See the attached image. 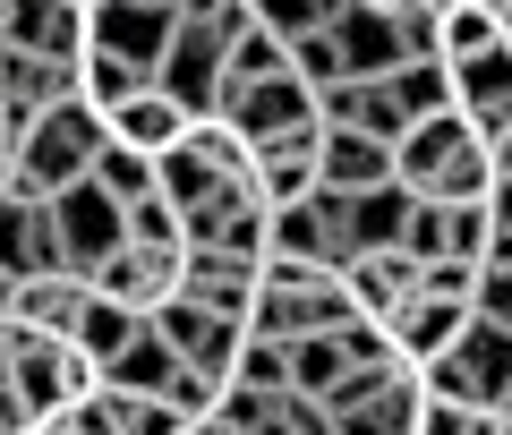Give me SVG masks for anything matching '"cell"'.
I'll list each match as a JSON object with an SVG mask.
<instances>
[{"instance_id": "35", "label": "cell", "mask_w": 512, "mask_h": 435, "mask_svg": "<svg viewBox=\"0 0 512 435\" xmlns=\"http://www.w3.org/2000/svg\"><path fill=\"white\" fill-rule=\"evenodd\" d=\"M163 401L180 418H214V401H222V376H205V367H180L171 359V376H163Z\"/></svg>"}, {"instance_id": "4", "label": "cell", "mask_w": 512, "mask_h": 435, "mask_svg": "<svg viewBox=\"0 0 512 435\" xmlns=\"http://www.w3.org/2000/svg\"><path fill=\"white\" fill-rule=\"evenodd\" d=\"M419 384H427L436 401H461V410H495V401L512 393V333L487 325V316H470L461 342L436 350V359L419 367Z\"/></svg>"}, {"instance_id": "17", "label": "cell", "mask_w": 512, "mask_h": 435, "mask_svg": "<svg viewBox=\"0 0 512 435\" xmlns=\"http://www.w3.org/2000/svg\"><path fill=\"white\" fill-rule=\"evenodd\" d=\"M103 137H111V145H128V154H171V145L188 137V111L146 77L137 94H120V103L103 111Z\"/></svg>"}, {"instance_id": "3", "label": "cell", "mask_w": 512, "mask_h": 435, "mask_svg": "<svg viewBox=\"0 0 512 435\" xmlns=\"http://www.w3.org/2000/svg\"><path fill=\"white\" fill-rule=\"evenodd\" d=\"M9 393H18V410L43 427V418L77 410V401L94 393V359L69 342V333H26V325H9Z\"/></svg>"}, {"instance_id": "7", "label": "cell", "mask_w": 512, "mask_h": 435, "mask_svg": "<svg viewBox=\"0 0 512 435\" xmlns=\"http://www.w3.org/2000/svg\"><path fill=\"white\" fill-rule=\"evenodd\" d=\"M52 205V231H60V265L69 273H94L111 248L128 239V222H120V197H103L94 180H69L60 197H43Z\"/></svg>"}, {"instance_id": "10", "label": "cell", "mask_w": 512, "mask_h": 435, "mask_svg": "<svg viewBox=\"0 0 512 435\" xmlns=\"http://www.w3.org/2000/svg\"><path fill=\"white\" fill-rule=\"evenodd\" d=\"M9 52H35V60H60V69H77V60L94 52V26H86V0H9Z\"/></svg>"}, {"instance_id": "16", "label": "cell", "mask_w": 512, "mask_h": 435, "mask_svg": "<svg viewBox=\"0 0 512 435\" xmlns=\"http://www.w3.org/2000/svg\"><path fill=\"white\" fill-rule=\"evenodd\" d=\"M333 273H342L350 308H359V316H376V325H384L393 308H402L410 290H419V256H410V248H359V256H342Z\"/></svg>"}, {"instance_id": "26", "label": "cell", "mask_w": 512, "mask_h": 435, "mask_svg": "<svg viewBox=\"0 0 512 435\" xmlns=\"http://www.w3.org/2000/svg\"><path fill=\"white\" fill-rule=\"evenodd\" d=\"M282 359H291V393H316V401L350 376V359H342L333 333H299V342H282Z\"/></svg>"}, {"instance_id": "31", "label": "cell", "mask_w": 512, "mask_h": 435, "mask_svg": "<svg viewBox=\"0 0 512 435\" xmlns=\"http://www.w3.org/2000/svg\"><path fill=\"white\" fill-rule=\"evenodd\" d=\"M86 180L94 188H103V197H146V188H154V154H128V145H111L103 137V154H94V171H86Z\"/></svg>"}, {"instance_id": "15", "label": "cell", "mask_w": 512, "mask_h": 435, "mask_svg": "<svg viewBox=\"0 0 512 435\" xmlns=\"http://www.w3.org/2000/svg\"><path fill=\"white\" fill-rule=\"evenodd\" d=\"M86 282L103 290V299H120V308L154 316V308L171 299V290H180V256H163V248H128V239H120V248H111L103 265L86 273Z\"/></svg>"}, {"instance_id": "38", "label": "cell", "mask_w": 512, "mask_h": 435, "mask_svg": "<svg viewBox=\"0 0 512 435\" xmlns=\"http://www.w3.org/2000/svg\"><path fill=\"white\" fill-rule=\"evenodd\" d=\"M478 427H487V410H461V401H436V393H427L410 435H478Z\"/></svg>"}, {"instance_id": "41", "label": "cell", "mask_w": 512, "mask_h": 435, "mask_svg": "<svg viewBox=\"0 0 512 435\" xmlns=\"http://www.w3.org/2000/svg\"><path fill=\"white\" fill-rule=\"evenodd\" d=\"M495 180H512V128L495 137Z\"/></svg>"}, {"instance_id": "43", "label": "cell", "mask_w": 512, "mask_h": 435, "mask_svg": "<svg viewBox=\"0 0 512 435\" xmlns=\"http://www.w3.org/2000/svg\"><path fill=\"white\" fill-rule=\"evenodd\" d=\"M478 435H512V418H504V410H487V427H478Z\"/></svg>"}, {"instance_id": "45", "label": "cell", "mask_w": 512, "mask_h": 435, "mask_svg": "<svg viewBox=\"0 0 512 435\" xmlns=\"http://www.w3.org/2000/svg\"><path fill=\"white\" fill-rule=\"evenodd\" d=\"M410 9H453V0H410Z\"/></svg>"}, {"instance_id": "44", "label": "cell", "mask_w": 512, "mask_h": 435, "mask_svg": "<svg viewBox=\"0 0 512 435\" xmlns=\"http://www.w3.org/2000/svg\"><path fill=\"white\" fill-rule=\"evenodd\" d=\"M0 384H9V316H0Z\"/></svg>"}, {"instance_id": "19", "label": "cell", "mask_w": 512, "mask_h": 435, "mask_svg": "<svg viewBox=\"0 0 512 435\" xmlns=\"http://www.w3.org/2000/svg\"><path fill=\"white\" fill-rule=\"evenodd\" d=\"M316 120L325 128H367V137H384V145L410 128L384 77H333V86H316Z\"/></svg>"}, {"instance_id": "22", "label": "cell", "mask_w": 512, "mask_h": 435, "mask_svg": "<svg viewBox=\"0 0 512 435\" xmlns=\"http://www.w3.org/2000/svg\"><path fill=\"white\" fill-rule=\"evenodd\" d=\"M308 188H316V120L256 145V197L265 205H291V197H308Z\"/></svg>"}, {"instance_id": "6", "label": "cell", "mask_w": 512, "mask_h": 435, "mask_svg": "<svg viewBox=\"0 0 512 435\" xmlns=\"http://www.w3.org/2000/svg\"><path fill=\"white\" fill-rule=\"evenodd\" d=\"M154 325V342L171 350L180 367H205V376H231V359H239V342H248V325H231V316H214V308H197L188 290H171L163 308L146 316Z\"/></svg>"}, {"instance_id": "27", "label": "cell", "mask_w": 512, "mask_h": 435, "mask_svg": "<svg viewBox=\"0 0 512 435\" xmlns=\"http://www.w3.org/2000/svg\"><path fill=\"white\" fill-rule=\"evenodd\" d=\"M384 86H393L402 120H427V111H444V103H453V69H444V60H402V69L384 77Z\"/></svg>"}, {"instance_id": "1", "label": "cell", "mask_w": 512, "mask_h": 435, "mask_svg": "<svg viewBox=\"0 0 512 435\" xmlns=\"http://www.w3.org/2000/svg\"><path fill=\"white\" fill-rule=\"evenodd\" d=\"M393 180L419 205H478L495 188V145L470 128L461 103H444V111H427V120H410L393 137Z\"/></svg>"}, {"instance_id": "20", "label": "cell", "mask_w": 512, "mask_h": 435, "mask_svg": "<svg viewBox=\"0 0 512 435\" xmlns=\"http://www.w3.org/2000/svg\"><path fill=\"white\" fill-rule=\"evenodd\" d=\"M393 180V145L367 128H325L316 120V188H376Z\"/></svg>"}, {"instance_id": "37", "label": "cell", "mask_w": 512, "mask_h": 435, "mask_svg": "<svg viewBox=\"0 0 512 435\" xmlns=\"http://www.w3.org/2000/svg\"><path fill=\"white\" fill-rule=\"evenodd\" d=\"M470 316L512 333V265H478V290H470Z\"/></svg>"}, {"instance_id": "39", "label": "cell", "mask_w": 512, "mask_h": 435, "mask_svg": "<svg viewBox=\"0 0 512 435\" xmlns=\"http://www.w3.org/2000/svg\"><path fill=\"white\" fill-rule=\"evenodd\" d=\"M487 214H495V231H487V265H512V180L487 188Z\"/></svg>"}, {"instance_id": "30", "label": "cell", "mask_w": 512, "mask_h": 435, "mask_svg": "<svg viewBox=\"0 0 512 435\" xmlns=\"http://www.w3.org/2000/svg\"><path fill=\"white\" fill-rule=\"evenodd\" d=\"M342 9H350V0H248V18H256V26H274L282 43H291V35H325Z\"/></svg>"}, {"instance_id": "9", "label": "cell", "mask_w": 512, "mask_h": 435, "mask_svg": "<svg viewBox=\"0 0 512 435\" xmlns=\"http://www.w3.org/2000/svg\"><path fill=\"white\" fill-rule=\"evenodd\" d=\"M214 120L239 128L248 145H265V137H282V128H308V120H316V94L282 69V77H256V86H231V94L214 103Z\"/></svg>"}, {"instance_id": "34", "label": "cell", "mask_w": 512, "mask_h": 435, "mask_svg": "<svg viewBox=\"0 0 512 435\" xmlns=\"http://www.w3.org/2000/svg\"><path fill=\"white\" fill-rule=\"evenodd\" d=\"M256 435H333V410L316 393H274V410H265Z\"/></svg>"}, {"instance_id": "48", "label": "cell", "mask_w": 512, "mask_h": 435, "mask_svg": "<svg viewBox=\"0 0 512 435\" xmlns=\"http://www.w3.org/2000/svg\"><path fill=\"white\" fill-rule=\"evenodd\" d=\"M0 188H9V163H0Z\"/></svg>"}, {"instance_id": "47", "label": "cell", "mask_w": 512, "mask_h": 435, "mask_svg": "<svg viewBox=\"0 0 512 435\" xmlns=\"http://www.w3.org/2000/svg\"><path fill=\"white\" fill-rule=\"evenodd\" d=\"M0 163H9V128H0Z\"/></svg>"}, {"instance_id": "32", "label": "cell", "mask_w": 512, "mask_h": 435, "mask_svg": "<svg viewBox=\"0 0 512 435\" xmlns=\"http://www.w3.org/2000/svg\"><path fill=\"white\" fill-rule=\"evenodd\" d=\"M137 86H146V69H128V60H111V52L77 60V103H94V111H111L120 94H137Z\"/></svg>"}, {"instance_id": "23", "label": "cell", "mask_w": 512, "mask_h": 435, "mask_svg": "<svg viewBox=\"0 0 512 435\" xmlns=\"http://www.w3.org/2000/svg\"><path fill=\"white\" fill-rule=\"evenodd\" d=\"M137 333H146V316H137V308H120V299H103V290L86 282V308H77L69 342H77V350H86V359H94V384H103V367L120 359V350L137 342Z\"/></svg>"}, {"instance_id": "2", "label": "cell", "mask_w": 512, "mask_h": 435, "mask_svg": "<svg viewBox=\"0 0 512 435\" xmlns=\"http://www.w3.org/2000/svg\"><path fill=\"white\" fill-rule=\"evenodd\" d=\"M94 154H103V111L77 103V94H60L52 111H35V120L9 137V188L18 197H60L69 180H86Z\"/></svg>"}, {"instance_id": "24", "label": "cell", "mask_w": 512, "mask_h": 435, "mask_svg": "<svg viewBox=\"0 0 512 435\" xmlns=\"http://www.w3.org/2000/svg\"><path fill=\"white\" fill-rule=\"evenodd\" d=\"M495 43H504L495 9H478V0H453V9H436V60H444V69H461V60L495 52Z\"/></svg>"}, {"instance_id": "28", "label": "cell", "mask_w": 512, "mask_h": 435, "mask_svg": "<svg viewBox=\"0 0 512 435\" xmlns=\"http://www.w3.org/2000/svg\"><path fill=\"white\" fill-rule=\"evenodd\" d=\"M120 222H128V248H163V256H180V248H188V239H180V214H171L163 188L128 197V205H120Z\"/></svg>"}, {"instance_id": "21", "label": "cell", "mask_w": 512, "mask_h": 435, "mask_svg": "<svg viewBox=\"0 0 512 435\" xmlns=\"http://www.w3.org/2000/svg\"><path fill=\"white\" fill-rule=\"evenodd\" d=\"M77 308H86V273H26V282H9V325H26V333H69Z\"/></svg>"}, {"instance_id": "8", "label": "cell", "mask_w": 512, "mask_h": 435, "mask_svg": "<svg viewBox=\"0 0 512 435\" xmlns=\"http://www.w3.org/2000/svg\"><path fill=\"white\" fill-rule=\"evenodd\" d=\"M86 26H94V52H111V60L154 77V60H163L180 18H171V0H86Z\"/></svg>"}, {"instance_id": "13", "label": "cell", "mask_w": 512, "mask_h": 435, "mask_svg": "<svg viewBox=\"0 0 512 435\" xmlns=\"http://www.w3.org/2000/svg\"><path fill=\"white\" fill-rule=\"evenodd\" d=\"M256 265L274 273H308V265H342V248H333L325 214H316V197H291V205H265V256Z\"/></svg>"}, {"instance_id": "42", "label": "cell", "mask_w": 512, "mask_h": 435, "mask_svg": "<svg viewBox=\"0 0 512 435\" xmlns=\"http://www.w3.org/2000/svg\"><path fill=\"white\" fill-rule=\"evenodd\" d=\"M478 9H495V26H504V43H512V0H478Z\"/></svg>"}, {"instance_id": "18", "label": "cell", "mask_w": 512, "mask_h": 435, "mask_svg": "<svg viewBox=\"0 0 512 435\" xmlns=\"http://www.w3.org/2000/svg\"><path fill=\"white\" fill-rule=\"evenodd\" d=\"M453 103L470 111V128L478 137H504L512 128V43H495V52H478V60H461L453 69Z\"/></svg>"}, {"instance_id": "25", "label": "cell", "mask_w": 512, "mask_h": 435, "mask_svg": "<svg viewBox=\"0 0 512 435\" xmlns=\"http://www.w3.org/2000/svg\"><path fill=\"white\" fill-rule=\"evenodd\" d=\"M487 231H495L487 197L478 205H436V256H453V265H487ZM436 256H427V265H436Z\"/></svg>"}, {"instance_id": "5", "label": "cell", "mask_w": 512, "mask_h": 435, "mask_svg": "<svg viewBox=\"0 0 512 435\" xmlns=\"http://www.w3.org/2000/svg\"><path fill=\"white\" fill-rule=\"evenodd\" d=\"M231 35L239 26H188V18L171 26L163 60H154V86H163L188 120H214V103H222V43Z\"/></svg>"}, {"instance_id": "11", "label": "cell", "mask_w": 512, "mask_h": 435, "mask_svg": "<svg viewBox=\"0 0 512 435\" xmlns=\"http://www.w3.org/2000/svg\"><path fill=\"white\" fill-rule=\"evenodd\" d=\"M461 325H470V299H444V290L419 282L402 308L384 316V342H393V359H402V367H427L436 350L461 342Z\"/></svg>"}, {"instance_id": "46", "label": "cell", "mask_w": 512, "mask_h": 435, "mask_svg": "<svg viewBox=\"0 0 512 435\" xmlns=\"http://www.w3.org/2000/svg\"><path fill=\"white\" fill-rule=\"evenodd\" d=\"M0 316H9V273H0Z\"/></svg>"}, {"instance_id": "29", "label": "cell", "mask_w": 512, "mask_h": 435, "mask_svg": "<svg viewBox=\"0 0 512 435\" xmlns=\"http://www.w3.org/2000/svg\"><path fill=\"white\" fill-rule=\"evenodd\" d=\"M163 376H171V350L154 342V325L137 333V342H128L111 367H103V384H120V393H163Z\"/></svg>"}, {"instance_id": "40", "label": "cell", "mask_w": 512, "mask_h": 435, "mask_svg": "<svg viewBox=\"0 0 512 435\" xmlns=\"http://www.w3.org/2000/svg\"><path fill=\"white\" fill-rule=\"evenodd\" d=\"M26 427H35V418H26V410H18V393L0 384V435H26Z\"/></svg>"}, {"instance_id": "12", "label": "cell", "mask_w": 512, "mask_h": 435, "mask_svg": "<svg viewBox=\"0 0 512 435\" xmlns=\"http://www.w3.org/2000/svg\"><path fill=\"white\" fill-rule=\"evenodd\" d=\"M180 290L197 299V308L231 316V325H248L256 290H265V265L256 256H214V248H180Z\"/></svg>"}, {"instance_id": "36", "label": "cell", "mask_w": 512, "mask_h": 435, "mask_svg": "<svg viewBox=\"0 0 512 435\" xmlns=\"http://www.w3.org/2000/svg\"><path fill=\"white\" fill-rule=\"evenodd\" d=\"M333 342H342V359H350V367H393V342H384V325H376V316H350V325L333 333Z\"/></svg>"}, {"instance_id": "14", "label": "cell", "mask_w": 512, "mask_h": 435, "mask_svg": "<svg viewBox=\"0 0 512 435\" xmlns=\"http://www.w3.org/2000/svg\"><path fill=\"white\" fill-rule=\"evenodd\" d=\"M0 273L26 282V273H69L60 265V231H52V205L0 188Z\"/></svg>"}, {"instance_id": "33", "label": "cell", "mask_w": 512, "mask_h": 435, "mask_svg": "<svg viewBox=\"0 0 512 435\" xmlns=\"http://www.w3.org/2000/svg\"><path fill=\"white\" fill-rule=\"evenodd\" d=\"M222 384H256V393H291V359H282V342H265V333H248L231 359V376Z\"/></svg>"}]
</instances>
